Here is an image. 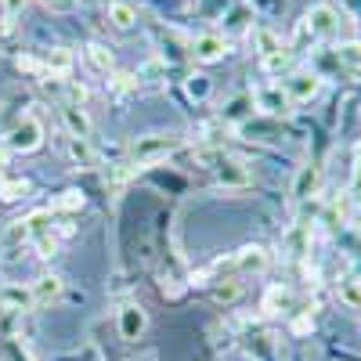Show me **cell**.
<instances>
[{"instance_id":"20","label":"cell","mask_w":361,"mask_h":361,"mask_svg":"<svg viewBox=\"0 0 361 361\" xmlns=\"http://www.w3.org/2000/svg\"><path fill=\"white\" fill-rule=\"evenodd\" d=\"M289 307V289L286 286H271L267 293H264V300H260V311L264 314H279V311H286Z\"/></svg>"},{"instance_id":"22","label":"cell","mask_w":361,"mask_h":361,"mask_svg":"<svg viewBox=\"0 0 361 361\" xmlns=\"http://www.w3.org/2000/svg\"><path fill=\"white\" fill-rule=\"evenodd\" d=\"M340 300H343L347 307H357V311H361V275L340 279Z\"/></svg>"},{"instance_id":"13","label":"cell","mask_w":361,"mask_h":361,"mask_svg":"<svg viewBox=\"0 0 361 361\" xmlns=\"http://www.w3.org/2000/svg\"><path fill=\"white\" fill-rule=\"evenodd\" d=\"M44 76L47 80H66L69 73H73V51L69 47H51L47 54H44Z\"/></svg>"},{"instance_id":"3","label":"cell","mask_w":361,"mask_h":361,"mask_svg":"<svg viewBox=\"0 0 361 361\" xmlns=\"http://www.w3.org/2000/svg\"><path fill=\"white\" fill-rule=\"evenodd\" d=\"M253 44H257V54H260L264 73H282V69H286L289 51L282 47V40H279L275 33H271V29L257 25V29H253Z\"/></svg>"},{"instance_id":"9","label":"cell","mask_w":361,"mask_h":361,"mask_svg":"<svg viewBox=\"0 0 361 361\" xmlns=\"http://www.w3.org/2000/svg\"><path fill=\"white\" fill-rule=\"evenodd\" d=\"M214 170H217V185H224V188H246V185H250V170H246L243 159L221 156Z\"/></svg>"},{"instance_id":"8","label":"cell","mask_w":361,"mask_h":361,"mask_svg":"<svg viewBox=\"0 0 361 361\" xmlns=\"http://www.w3.org/2000/svg\"><path fill=\"white\" fill-rule=\"evenodd\" d=\"M116 325H119V336L134 343V340H141V333L148 329V314H145L141 304H123V307H119Z\"/></svg>"},{"instance_id":"29","label":"cell","mask_w":361,"mask_h":361,"mask_svg":"<svg viewBox=\"0 0 361 361\" xmlns=\"http://www.w3.org/2000/svg\"><path fill=\"white\" fill-rule=\"evenodd\" d=\"M311 329H314L311 314H304V318H296V322H293V333H296V336H304V333H311Z\"/></svg>"},{"instance_id":"12","label":"cell","mask_w":361,"mask_h":361,"mask_svg":"<svg viewBox=\"0 0 361 361\" xmlns=\"http://www.w3.org/2000/svg\"><path fill=\"white\" fill-rule=\"evenodd\" d=\"M62 289H66V282L58 275H40L33 286H29V300H33V307H47L62 296Z\"/></svg>"},{"instance_id":"11","label":"cell","mask_w":361,"mask_h":361,"mask_svg":"<svg viewBox=\"0 0 361 361\" xmlns=\"http://www.w3.org/2000/svg\"><path fill=\"white\" fill-rule=\"evenodd\" d=\"M267 264H271V253L264 246H257V243L253 246H243V250L235 253V267L243 271V275H264Z\"/></svg>"},{"instance_id":"31","label":"cell","mask_w":361,"mask_h":361,"mask_svg":"<svg viewBox=\"0 0 361 361\" xmlns=\"http://www.w3.org/2000/svg\"><path fill=\"white\" fill-rule=\"evenodd\" d=\"M357 180H361V145H357Z\"/></svg>"},{"instance_id":"5","label":"cell","mask_w":361,"mask_h":361,"mask_svg":"<svg viewBox=\"0 0 361 361\" xmlns=\"http://www.w3.org/2000/svg\"><path fill=\"white\" fill-rule=\"evenodd\" d=\"M304 29H307L311 37H318V40H333L340 33V15L329 8V4H318V8H311L304 15Z\"/></svg>"},{"instance_id":"14","label":"cell","mask_w":361,"mask_h":361,"mask_svg":"<svg viewBox=\"0 0 361 361\" xmlns=\"http://www.w3.org/2000/svg\"><path fill=\"white\" fill-rule=\"evenodd\" d=\"M62 119H66V127H69L73 137L90 141V130H94V123H90V116H87L80 105H62Z\"/></svg>"},{"instance_id":"26","label":"cell","mask_w":361,"mask_h":361,"mask_svg":"<svg viewBox=\"0 0 361 361\" xmlns=\"http://www.w3.org/2000/svg\"><path fill=\"white\" fill-rule=\"evenodd\" d=\"M15 66H18L22 73H40V76H44V66H40V58H29V54H18V58H15Z\"/></svg>"},{"instance_id":"15","label":"cell","mask_w":361,"mask_h":361,"mask_svg":"<svg viewBox=\"0 0 361 361\" xmlns=\"http://www.w3.org/2000/svg\"><path fill=\"white\" fill-rule=\"evenodd\" d=\"M336 62H340V69L347 73V76H361V44L357 40H350V44H340L336 47Z\"/></svg>"},{"instance_id":"27","label":"cell","mask_w":361,"mask_h":361,"mask_svg":"<svg viewBox=\"0 0 361 361\" xmlns=\"http://www.w3.org/2000/svg\"><path fill=\"white\" fill-rule=\"evenodd\" d=\"M25 4H29V0H0V11H4V18L11 22L15 15H22V11H25Z\"/></svg>"},{"instance_id":"16","label":"cell","mask_w":361,"mask_h":361,"mask_svg":"<svg viewBox=\"0 0 361 361\" xmlns=\"http://www.w3.org/2000/svg\"><path fill=\"white\" fill-rule=\"evenodd\" d=\"M25 307H33V300H29V289H18V286H4V289H0V311H15V314H22Z\"/></svg>"},{"instance_id":"23","label":"cell","mask_w":361,"mask_h":361,"mask_svg":"<svg viewBox=\"0 0 361 361\" xmlns=\"http://www.w3.org/2000/svg\"><path fill=\"white\" fill-rule=\"evenodd\" d=\"M69 156L76 166H90L94 163V152H90V141H80V137H69Z\"/></svg>"},{"instance_id":"7","label":"cell","mask_w":361,"mask_h":361,"mask_svg":"<svg viewBox=\"0 0 361 361\" xmlns=\"http://www.w3.org/2000/svg\"><path fill=\"white\" fill-rule=\"evenodd\" d=\"M322 192V163H304L293 177V202H307Z\"/></svg>"},{"instance_id":"17","label":"cell","mask_w":361,"mask_h":361,"mask_svg":"<svg viewBox=\"0 0 361 361\" xmlns=\"http://www.w3.org/2000/svg\"><path fill=\"white\" fill-rule=\"evenodd\" d=\"M109 22L116 29H134L137 25V11L127 4V0H112V4H109Z\"/></svg>"},{"instance_id":"6","label":"cell","mask_w":361,"mask_h":361,"mask_svg":"<svg viewBox=\"0 0 361 361\" xmlns=\"http://www.w3.org/2000/svg\"><path fill=\"white\" fill-rule=\"evenodd\" d=\"M253 105H257L260 112H267V116H286V112H293V102H289V94H286L282 83H264V87H257V90H253Z\"/></svg>"},{"instance_id":"21","label":"cell","mask_w":361,"mask_h":361,"mask_svg":"<svg viewBox=\"0 0 361 361\" xmlns=\"http://www.w3.org/2000/svg\"><path fill=\"white\" fill-rule=\"evenodd\" d=\"M29 192V180L25 177H8V173H0V202H15Z\"/></svg>"},{"instance_id":"25","label":"cell","mask_w":361,"mask_h":361,"mask_svg":"<svg viewBox=\"0 0 361 361\" xmlns=\"http://www.w3.org/2000/svg\"><path fill=\"white\" fill-rule=\"evenodd\" d=\"M40 4H44L47 11H54V15H69V11L80 8V0H40Z\"/></svg>"},{"instance_id":"2","label":"cell","mask_w":361,"mask_h":361,"mask_svg":"<svg viewBox=\"0 0 361 361\" xmlns=\"http://www.w3.org/2000/svg\"><path fill=\"white\" fill-rule=\"evenodd\" d=\"M4 145H8V152H37V148L44 145V123L33 116V112H25V116H18L15 123L8 127V134H4Z\"/></svg>"},{"instance_id":"24","label":"cell","mask_w":361,"mask_h":361,"mask_svg":"<svg viewBox=\"0 0 361 361\" xmlns=\"http://www.w3.org/2000/svg\"><path fill=\"white\" fill-rule=\"evenodd\" d=\"M307 243H311V235H307V228H304V224H300V228H296V231L286 238L289 257H293V260H296V257H304V253H307Z\"/></svg>"},{"instance_id":"18","label":"cell","mask_w":361,"mask_h":361,"mask_svg":"<svg viewBox=\"0 0 361 361\" xmlns=\"http://www.w3.org/2000/svg\"><path fill=\"white\" fill-rule=\"evenodd\" d=\"M83 54H87V62L94 66L98 73H105V76L116 69V58H112V51H109L105 44H87V51H83Z\"/></svg>"},{"instance_id":"28","label":"cell","mask_w":361,"mask_h":361,"mask_svg":"<svg viewBox=\"0 0 361 361\" xmlns=\"http://www.w3.org/2000/svg\"><path fill=\"white\" fill-rule=\"evenodd\" d=\"M206 90H209L206 76H192V80H188V94H192V98H206Z\"/></svg>"},{"instance_id":"19","label":"cell","mask_w":361,"mask_h":361,"mask_svg":"<svg viewBox=\"0 0 361 361\" xmlns=\"http://www.w3.org/2000/svg\"><path fill=\"white\" fill-rule=\"evenodd\" d=\"M83 206H87V195L80 188H66V192L54 195V209H58V214H80Z\"/></svg>"},{"instance_id":"30","label":"cell","mask_w":361,"mask_h":361,"mask_svg":"<svg viewBox=\"0 0 361 361\" xmlns=\"http://www.w3.org/2000/svg\"><path fill=\"white\" fill-rule=\"evenodd\" d=\"M4 166H8V148H0V173H4Z\"/></svg>"},{"instance_id":"1","label":"cell","mask_w":361,"mask_h":361,"mask_svg":"<svg viewBox=\"0 0 361 361\" xmlns=\"http://www.w3.org/2000/svg\"><path fill=\"white\" fill-rule=\"evenodd\" d=\"M180 145H185L180 134H145V137H134L130 159H134V166H152V163L166 159L170 152H177Z\"/></svg>"},{"instance_id":"4","label":"cell","mask_w":361,"mask_h":361,"mask_svg":"<svg viewBox=\"0 0 361 361\" xmlns=\"http://www.w3.org/2000/svg\"><path fill=\"white\" fill-rule=\"evenodd\" d=\"M318 90H322V76L311 73V69H296L289 80H286V94L293 105H307L318 98Z\"/></svg>"},{"instance_id":"10","label":"cell","mask_w":361,"mask_h":361,"mask_svg":"<svg viewBox=\"0 0 361 361\" xmlns=\"http://www.w3.org/2000/svg\"><path fill=\"white\" fill-rule=\"evenodd\" d=\"M192 54H195V62H202V66L221 62V58L228 54V40H224V37H217V33H202V37H195Z\"/></svg>"}]
</instances>
